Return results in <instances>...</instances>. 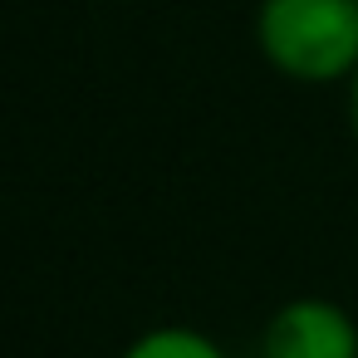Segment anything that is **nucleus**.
<instances>
[{
  "instance_id": "obj_1",
  "label": "nucleus",
  "mask_w": 358,
  "mask_h": 358,
  "mask_svg": "<svg viewBox=\"0 0 358 358\" xmlns=\"http://www.w3.org/2000/svg\"><path fill=\"white\" fill-rule=\"evenodd\" d=\"M255 45L294 84H338L358 69V0H260Z\"/></svg>"
},
{
  "instance_id": "obj_2",
  "label": "nucleus",
  "mask_w": 358,
  "mask_h": 358,
  "mask_svg": "<svg viewBox=\"0 0 358 358\" xmlns=\"http://www.w3.org/2000/svg\"><path fill=\"white\" fill-rule=\"evenodd\" d=\"M260 358H358V324L343 304L299 294L270 314Z\"/></svg>"
},
{
  "instance_id": "obj_3",
  "label": "nucleus",
  "mask_w": 358,
  "mask_h": 358,
  "mask_svg": "<svg viewBox=\"0 0 358 358\" xmlns=\"http://www.w3.org/2000/svg\"><path fill=\"white\" fill-rule=\"evenodd\" d=\"M123 358H226V353L211 334H201L192 324H162V329L138 334L123 348Z\"/></svg>"
},
{
  "instance_id": "obj_4",
  "label": "nucleus",
  "mask_w": 358,
  "mask_h": 358,
  "mask_svg": "<svg viewBox=\"0 0 358 358\" xmlns=\"http://www.w3.org/2000/svg\"><path fill=\"white\" fill-rule=\"evenodd\" d=\"M348 133H353V143H358V69L348 74Z\"/></svg>"
}]
</instances>
